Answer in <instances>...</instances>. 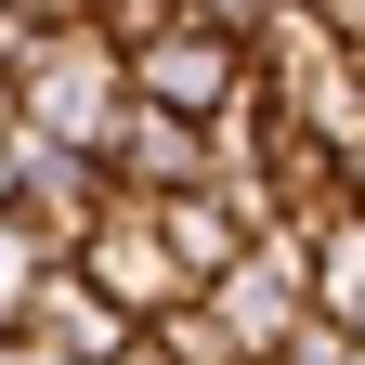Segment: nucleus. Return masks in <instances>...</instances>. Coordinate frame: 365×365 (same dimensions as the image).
<instances>
[{"label": "nucleus", "instance_id": "nucleus-1", "mask_svg": "<svg viewBox=\"0 0 365 365\" xmlns=\"http://www.w3.org/2000/svg\"><path fill=\"white\" fill-rule=\"evenodd\" d=\"M0 222H14L39 261H78V248L118 222V170H105V157H78V144H39V130H26V144L0 157Z\"/></svg>", "mask_w": 365, "mask_h": 365}, {"label": "nucleus", "instance_id": "nucleus-2", "mask_svg": "<svg viewBox=\"0 0 365 365\" xmlns=\"http://www.w3.org/2000/svg\"><path fill=\"white\" fill-rule=\"evenodd\" d=\"M248 66H261V105H274V118L327 130V144H352V130H365V66H352V39H339V26L274 14V26L248 39Z\"/></svg>", "mask_w": 365, "mask_h": 365}, {"label": "nucleus", "instance_id": "nucleus-3", "mask_svg": "<svg viewBox=\"0 0 365 365\" xmlns=\"http://www.w3.org/2000/svg\"><path fill=\"white\" fill-rule=\"evenodd\" d=\"M78 274H91V287H105V300L130 313V327H170V313L196 300V274H182V248H170V222H157L144 196H118V222H105V235L78 248Z\"/></svg>", "mask_w": 365, "mask_h": 365}, {"label": "nucleus", "instance_id": "nucleus-4", "mask_svg": "<svg viewBox=\"0 0 365 365\" xmlns=\"http://www.w3.org/2000/svg\"><path fill=\"white\" fill-rule=\"evenodd\" d=\"M26 339H53L66 365H130V352H144V327H130V313L91 287L78 261H39V287H26Z\"/></svg>", "mask_w": 365, "mask_h": 365}, {"label": "nucleus", "instance_id": "nucleus-5", "mask_svg": "<svg viewBox=\"0 0 365 365\" xmlns=\"http://www.w3.org/2000/svg\"><path fill=\"white\" fill-rule=\"evenodd\" d=\"M313 313H327V327H352V339H365V222H339V235L313 248Z\"/></svg>", "mask_w": 365, "mask_h": 365}, {"label": "nucleus", "instance_id": "nucleus-6", "mask_svg": "<svg viewBox=\"0 0 365 365\" xmlns=\"http://www.w3.org/2000/svg\"><path fill=\"white\" fill-rule=\"evenodd\" d=\"M182 14H196V26H222V39H261L287 0H182Z\"/></svg>", "mask_w": 365, "mask_h": 365}, {"label": "nucleus", "instance_id": "nucleus-7", "mask_svg": "<svg viewBox=\"0 0 365 365\" xmlns=\"http://www.w3.org/2000/svg\"><path fill=\"white\" fill-rule=\"evenodd\" d=\"M287 365H352V327H313V339H300Z\"/></svg>", "mask_w": 365, "mask_h": 365}, {"label": "nucleus", "instance_id": "nucleus-8", "mask_svg": "<svg viewBox=\"0 0 365 365\" xmlns=\"http://www.w3.org/2000/svg\"><path fill=\"white\" fill-rule=\"evenodd\" d=\"M0 365H66L53 339H26V327H0Z\"/></svg>", "mask_w": 365, "mask_h": 365}, {"label": "nucleus", "instance_id": "nucleus-9", "mask_svg": "<svg viewBox=\"0 0 365 365\" xmlns=\"http://www.w3.org/2000/svg\"><path fill=\"white\" fill-rule=\"evenodd\" d=\"M14 144H26V91L0 78V157H14Z\"/></svg>", "mask_w": 365, "mask_h": 365}, {"label": "nucleus", "instance_id": "nucleus-10", "mask_svg": "<svg viewBox=\"0 0 365 365\" xmlns=\"http://www.w3.org/2000/svg\"><path fill=\"white\" fill-rule=\"evenodd\" d=\"M130 365H170V352H157V339H144V352H130Z\"/></svg>", "mask_w": 365, "mask_h": 365}, {"label": "nucleus", "instance_id": "nucleus-11", "mask_svg": "<svg viewBox=\"0 0 365 365\" xmlns=\"http://www.w3.org/2000/svg\"><path fill=\"white\" fill-rule=\"evenodd\" d=\"M352 365H365V339H352Z\"/></svg>", "mask_w": 365, "mask_h": 365}]
</instances>
